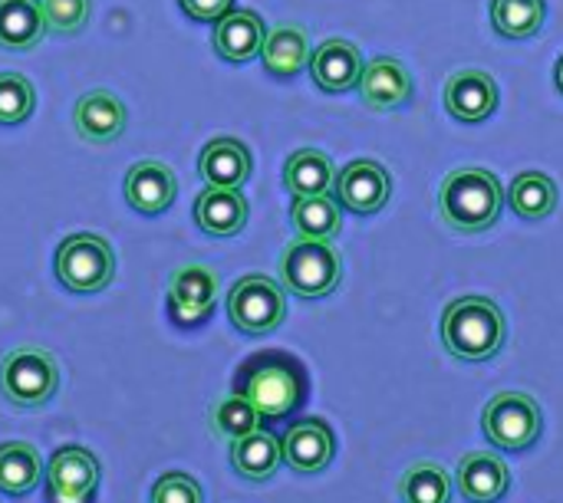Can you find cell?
<instances>
[{"label": "cell", "mask_w": 563, "mask_h": 503, "mask_svg": "<svg viewBox=\"0 0 563 503\" xmlns=\"http://www.w3.org/2000/svg\"><path fill=\"white\" fill-rule=\"evenodd\" d=\"M508 323L488 297H459L442 316V343L462 362H488L501 353Z\"/></svg>", "instance_id": "6da1fadb"}, {"label": "cell", "mask_w": 563, "mask_h": 503, "mask_svg": "<svg viewBox=\"0 0 563 503\" xmlns=\"http://www.w3.org/2000/svg\"><path fill=\"white\" fill-rule=\"evenodd\" d=\"M36 92L20 72H0V125H20L33 115Z\"/></svg>", "instance_id": "1f68e13d"}, {"label": "cell", "mask_w": 563, "mask_h": 503, "mask_svg": "<svg viewBox=\"0 0 563 503\" xmlns=\"http://www.w3.org/2000/svg\"><path fill=\"white\" fill-rule=\"evenodd\" d=\"M363 102L376 112H393L399 109L409 96H412V79L406 72V66L393 56H379L373 63L363 66V76L356 82Z\"/></svg>", "instance_id": "5bb4252c"}, {"label": "cell", "mask_w": 563, "mask_h": 503, "mask_svg": "<svg viewBox=\"0 0 563 503\" xmlns=\"http://www.w3.org/2000/svg\"><path fill=\"white\" fill-rule=\"evenodd\" d=\"M218 297V277L208 267H181L168 287V306L181 323H201L211 316Z\"/></svg>", "instance_id": "9a60e30c"}, {"label": "cell", "mask_w": 563, "mask_h": 503, "mask_svg": "<svg viewBox=\"0 0 563 503\" xmlns=\"http://www.w3.org/2000/svg\"><path fill=\"white\" fill-rule=\"evenodd\" d=\"M505 208L501 181L485 168H459L445 178L439 191V211L449 227L462 234L488 231Z\"/></svg>", "instance_id": "7a4b0ae2"}, {"label": "cell", "mask_w": 563, "mask_h": 503, "mask_svg": "<svg viewBox=\"0 0 563 503\" xmlns=\"http://www.w3.org/2000/svg\"><path fill=\"white\" fill-rule=\"evenodd\" d=\"M558 89L563 92V56H561V63H558Z\"/></svg>", "instance_id": "d590c367"}, {"label": "cell", "mask_w": 563, "mask_h": 503, "mask_svg": "<svg viewBox=\"0 0 563 503\" xmlns=\"http://www.w3.org/2000/svg\"><path fill=\"white\" fill-rule=\"evenodd\" d=\"M280 448H284V465L294 468L297 474H317V471L330 468V461L336 455L333 432L320 418H303V422L290 425L287 435L280 438Z\"/></svg>", "instance_id": "30bf717a"}, {"label": "cell", "mask_w": 563, "mask_h": 503, "mask_svg": "<svg viewBox=\"0 0 563 503\" xmlns=\"http://www.w3.org/2000/svg\"><path fill=\"white\" fill-rule=\"evenodd\" d=\"M508 201L518 217L541 221V217H551L558 208V185L544 171H525L511 181Z\"/></svg>", "instance_id": "83f0119b"}, {"label": "cell", "mask_w": 563, "mask_h": 503, "mask_svg": "<svg viewBox=\"0 0 563 503\" xmlns=\"http://www.w3.org/2000/svg\"><path fill=\"white\" fill-rule=\"evenodd\" d=\"M261 59H264V69L271 76H280V79L297 76L303 66H310L307 33L300 26H277V30H271L264 46H261Z\"/></svg>", "instance_id": "d4e9b609"}, {"label": "cell", "mask_w": 563, "mask_h": 503, "mask_svg": "<svg viewBox=\"0 0 563 503\" xmlns=\"http://www.w3.org/2000/svg\"><path fill=\"white\" fill-rule=\"evenodd\" d=\"M46 481L59 501H89L92 491L99 488V461L86 448H76V445L59 448L49 458Z\"/></svg>", "instance_id": "8fae6325"}, {"label": "cell", "mask_w": 563, "mask_h": 503, "mask_svg": "<svg viewBox=\"0 0 563 503\" xmlns=\"http://www.w3.org/2000/svg\"><path fill=\"white\" fill-rule=\"evenodd\" d=\"M43 16L49 33H79L89 20V0H43Z\"/></svg>", "instance_id": "d6a6232c"}, {"label": "cell", "mask_w": 563, "mask_h": 503, "mask_svg": "<svg viewBox=\"0 0 563 503\" xmlns=\"http://www.w3.org/2000/svg\"><path fill=\"white\" fill-rule=\"evenodd\" d=\"M267 40L264 20L254 10H231L214 23V53L228 63H247L261 56Z\"/></svg>", "instance_id": "d6986e66"}, {"label": "cell", "mask_w": 563, "mask_h": 503, "mask_svg": "<svg viewBox=\"0 0 563 503\" xmlns=\"http://www.w3.org/2000/svg\"><path fill=\"white\" fill-rule=\"evenodd\" d=\"M152 503H205V498H201V488H198L195 478L172 471V474H162L155 481Z\"/></svg>", "instance_id": "836d02e7"}, {"label": "cell", "mask_w": 563, "mask_h": 503, "mask_svg": "<svg viewBox=\"0 0 563 503\" xmlns=\"http://www.w3.org/2000/svg\"><path fill=\"white\" fill-rule=\"evenodd\" d=\"M56 277L73 293H99L115 277V254L99 234H73L56 247Z\"/></svg>", "instance_id": "8992f818"}, {"label": "cell", "mask_w": 563, "mask_h": 503, "mask_svg": "<svg viewBox=\"0 0 563 503\" xmlns=\"http://www.w3.org/2000/svg\"><path fill=\"white\" fill-rule=\"evenodd\" d=\"M238 392L261 412V418L280 422L300 409L307 385H303V372L294 359L267 353V356L251 359L241 369Z\"/></svg>", "instance_id": "3957f363"}, {"label": "cell", "mask_w": 563, "mask_h": 503, "mask_svg": "<svg viewBox=\"0 0 563 503\" xmlns=\"http://www.w3.org/2000/svg\"><path fill=\"white\" fill-rule=\"evenodd\" d=\"M43 461L40 451L26 441H3L0 445V491L3 494H30L40 484Z\"/></svg>", "instance_id": "484cf974"}, {"label": "cell", "mask_w": 563, "mask_h": 503, "mask_svg": "<svg viewBox=\"0 0 563 503\" xmlns=\"http://www.w3.org/2000/svg\"><path fill=\"white\" fill-rule=\"evenodd\" d=\"M336 181V168L330 161V155L317 152V148H300L287 158L284 168V185L294 198H307V194H330Z\"/></svg>", "instance_id": "cb8c5ba5"}, {"label": "cell", "mask_w": 563, "mask_h": 503, "mask_svg": "<svg viewBox=\"0 0 563 503\" xmlns=\"http://www.w3.org/2000/svg\"><path fill=\"white\" fill-rule=\"evenodd\" d=\"M333 191H336L340 208H346L353 214H376L379 208H386V201L393 194V178L379 161L356 158L336 175Z\"/></svg>", "instance_id": "9c48e42d"}, {"label": "cell", "mask_w": 563, "mask_h": 503, "mask_svg": "<svg viewBox=\"0 0 563 503\" xmlns=\"http://www.w3.org/2000/svg\"><path fill=\"white\" fill-rule=\"evenodd\" d=\"M290 221L297 227L300 237L310 241H333L340 234V201H333L330 194H307V198H294L290 208Z\"/></svg>", "instance_id": "4316f807"}, {"label": "cell", "mask_w": 563, "mask_h": 503, "mask_svg": "<svg viewBox=\"0 0 563 503\" xmlns=\"http://www.w3.org/2000/svg\"><path fill=\"white\" fill-rule=\"evenodd\" d=\"M492 23L508 40L534 36L544 26V0H495Z\"/></svg>", "instance_id": "f1b7e54d"}, {"label": "cell", "mask_w": 563, "mask_h": 503, "mask_svg": "<svg viewBox=\"0 0 563 503\" xmlns=\"http://www.w3.org/2000/svg\"><path fill=\"white\" fill-rule=\"evenodd\" d=\"M76 132L86 142L106 145L125 132V105L109 89H92L76 102Z\"/></svg>", "instance_id": "ffe728a7"}, {"label": "cell", "mask_w": 563, "mask_h": 503, "mask_svg": "<svg viewBox=\"0 0 563 503\" xmlns=\"http://www.w3.org/2000/svg\"><path fill=\"white\" fill-rule=\"evenodd\" d=\"M402 503H449L452 501V478L439 465H412L399 481Z\"/></svg>", "instance_id": "f546056e"}, {"label": "cell", "mask_w": 563, "mask_h": 503, "mask_svg": "<svg viewBox=\"0 0 563 503\" xmlns=\"http://www.w3.org/2000/svg\"><path fill=\"white\" fill-rule=\"evenodd\" d=\"M178 3L191 20H201V23H218L221 16L234 10V0H178Z\"/></svg>", "instance_id": "e575fe53"}, {"label": "cell", "mask_w": 563, "mask_h": 503, "mask_svg": "<svg viewBox=\"0 0 563 503\" xmlns=\"http://www.w3.org/2000/svg\"><path fill=\"white\" fill-rule=\"evenodd\" d=\"M231 465L247 481H271L277 474V468L284 465L280 438H274L271 432H261V428L244 435V438H234L231 441Z\"/></svg>", "instance_id": "7402d4cb"}, {"label": "cell", "mask_w": 563, "mask_h": 503, "mask_svg": "<svg viewBox=\"0 0 563 503\" xmlns=\"http://www.w3.org/2000/svg\"><path fill=\"white\" fill-rule=\"evenodd\" d=\"M178 194V178L162 161H135L125 175V201L139 214H162Z\"/></svg>", "instance_id": "4fadbf2b"}, {"label": "cell", "mask_w": 563, "mask_h": 503, "mask_svg": "<svg viewBox=\"0 0 563 503\" xmlns=\"http://www.w3.org/2000/svg\"><path fill=\"white\" fill-rule=\"evenodd\" d=\"M485 438L501 451H528L541 438V405L525 392H501L485 405Z\"/></svg>", "instance_id": "ba28073f"}, {"label": "cell", "mask_w": 563, "mask_h": 503, "mask_svg": "<svg viewBox=\"0 0 563 503\" xmlns=\"http://www.w3.org/2000/svg\"><path fill=\"white\" fill-rule=\"evenodd\" d=\"M46 16L40 0H0V46L30 49L43 40Z\"/></svg>", "instance_id": "603a6c76"}, {"label": "cell", "mask_w": 563, "mask_h": 503, "mask_svg": "<svg viewBox=\"0 0 563 503\" xmlns=\"http://www.w3.org/2000/svg\"><path fill=\"white\" fill-rule=\"evenodd\" d=\"M228 316H231L234 329H241L244 336H267V333H274L284 323V316H287L284 287L274 283L264 273L241 277L231 287V293H228Z\"/></svg>", "instance_id": "52a82bcc"}, {"label": "cell", "mask_w": 563, "mask_h": 503, "mask_svg": "<svg viewBox=\"0 0 563 503\" xmlns=\"http://www.w3.org/2000/svg\"><path fill=\"white\" fill-rule=\"evenodd\" d=\"M195 221L211 237H234L247 224V198L241 194V188L208 185L195 201Z\"/></svg>", "instance_id": "2e32d148"}, {"label": "cell", "mask_w": 563, "mask_h": 503, "mask_svg": "<svg viewBox=\"0 0 563 503\" xmlns=\"http://www.w3.org/2000/svg\"><path fill=\"white\" fill-rule=\"evenodd\" d=\"M445 109L468 125L485 122L498 109V86L485 69H459L445 86Z\"/></svg>", "instance_id": "7c38bea8"}, {"label": "cell", "mask_w": 563, "mask_h": 503, "mask_svg": "<svg viewBox=\"0 0 563 503\" xmlns=\"http://www.w3.org/2000/svg\"><path fill=\"white\" fill-rule=\"evenodd\" d=\"M59 389L56 359L46 349L23 346L3 356L0 362V392L16 409H40Z\"/></svg>", "instance_id": "5b68a950"}, {"label": "cell", "mask_w": 563, "mask_h": 503, "mask_svg": "<svg viewBox=\"0 0 563 503\" xmlns=\"http://www.w3.org/2000/svg\"><path fill=\"white\" fill-rule=\"evenodd\" d=\"M511 471L498 455L472 451L459 465V494L468 503H498L508 494Z\"/></svg>", "instance_id": "ac0fdd59"}, {"label": "cell", "mask_w": 563, "mask_h": 503, "mask_svg": "<svg viewBox=\"0 0 563 503\" xmlns=\"http://www.w3.org/2000/svg\"><path fill=\"white\" fill-rule=\"evenodd\" d=\"M198 171L205 185L214 188H241L251 178V152L238 138H211L198 158Z\"/></svg>", "instance_id": "44dd1931"}, {"label": "cell", "mask_w": 563, "mask_h": 503, "mask_svg": "<svg viewBox=\"0 0 563 503\" xmlns=\"http://www.w3.org/2000/svg\"><path fill=\"white\" fill-rule=\"evenodd\" d=\"M211 428L218 438L234 441V438H244L261 428V412L241 392H234L211 409Z\"/></svg>", "instance_id": "4dcf8cb0"}, {"label": "cell", "mask_w": 563, "mask_h": 503, "mask_svg": "<svg viewBox=\"0 0 563 503\" xmlns=\"http://www.w3.org/2000/svg\"><path fill=\"white\" fill-rule=\"evenodd\" d=\"M363 53L350 40H327L317 53H310V76L327 92H346L363 76Z\"/></svg>", "instance_id": "e0dca14e"}, {"label": "cell", "mask_w": 563, "mask_h": 503, "mask_svg": "<svg viewBox=\"0 0 563 503\" xmlns=\"http://www.w3.org/2000/svg\"><path fill=\"white\" fill-rule=\"evenodd\" d=\"M343 260L330 241L297 237L280 257V283L300 300L330 297L340 287Z\"/></svg>", "instance_id": "277c9868"}]
</instances>
